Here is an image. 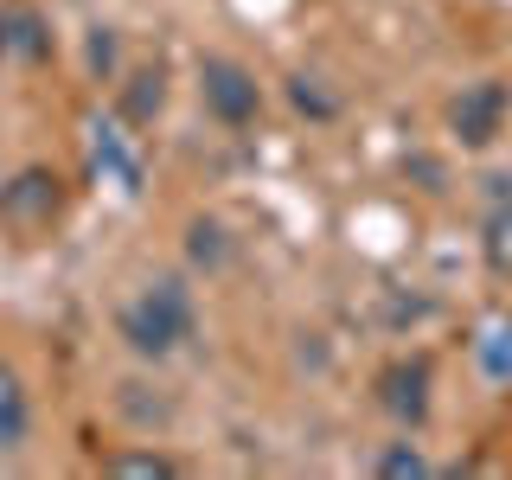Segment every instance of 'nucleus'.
<instances>
[{"label": "nucleus", "instance_id": "nucleus-1", "mask_svg": "<svg viewBox=\"0 0 512 480\" xmlns=\"http://www.w3.org/2000/svg\"><path fill=\"white\" fill-rule=\"evenodd\" d=\"M192 327H199V308H192V288L180 276L148 282L122 308V340H128V352H141V359H167V352H180L192 340Z\"/></svg>", "mask_w": 512, "mask_h": 480}, {"label": "nucleus", "instance_id": "nucleus-2", "mask_svg": "<svg viewBox=\"0 0 512 480\" xmlns=\"http://www.w3.org/2000/svg\"><path fill=\"white\" fill-rule=\"evenodd\" d=\"M64 224V180L52 167H20L0 186V237L13 250H39Z\"/></svg>", "mask_w": 512, "mask_h": 480}, {"label": "nucleus", "instance_id": "nucleus-3", "mask_svg": "<svg viewBox=\"0 0 512 480\" xmlns=\"http://www.w3.org/2000/svg\"><path fill=\"white\" fill-rule=\"evenodd\" d=\"M506 116H512V90L500 77H480V84H461V96L448 103V135H455L461 148H493Z\"/></svg>", "mask_w": 512, "mask_h": 480}, {"label": "nucleus", "instance_id": "nucleus-4", "mask_svg": "<svg viewBox=\"0 0 512 480\" xmlns=\"http://www.w3.org/2000/svg\"><path fill=\"white\" fill-rule=\"evenodd\" d=\"M199 96L224 128H244V122H256V109H263V84H256V71L237 64V58H205L199 64Z\"/></svg>", "mask_w": 512, "mask_h": 480}, {"label": "nucleus", "instance_id": "nucleus-5", "mask_svg": "<svg viewBox=\"0 0 512 480\" xmlns=\"http://www.w3.org/2000/svg\"><path fill=\"white\" fill-rule=\"evenodd\" d=\"M429 384H436L429 359H391V365L378 372V410L416 429V423L429 416Z\"/></svg>", "mask_w": 512, "mask_h": 480}, {"label": "nucleus", "instance_id": "nucleus-6", "mask_svg": "<svg viewBox=\"0 0 512 480\" xmlns=\"http://www.w3.org/2000/svg\"><path fill=\"white\" fill-rule=\"evenodd\" d=\"M0 58L13 64L52 58V20L39 13V0H0Z\"/></svg>", "mask_w": 512, "mask_h": 480}, {"label": "nucleus", "instance_id": "nucleus-7", "mask_svg": "<svg viewBox=\"0 0 512 480\" xmlns=\"http://www.w3.org/2000/svg\"><path fill=\"white\" fill-rule=\"evenodd\" d=\"M160 109H167V71H160V64L128 71V84H122V122L128 128H148Z\"/></svg>", "mask_w": 512, "mask_h": 480}, {"label": "nucleus", "instance_id": "nucleus-8", "mask_svg": "<svg viewBox=\"0 0 512 480\" xmlns=\"http://www.w3.org/2000/svg\"><path fill=\"white\" fill-rule=\"evenodd\" d=\"M26 436H32V404H26V391H20V372L0 365V455L26 448Z\"/></svg>", "mask_w": 512, "mask_h": 480}, {"label": "nucleus", "instance_id": "nucleus-9", "mask_svg": "<svg viewBox=\"0 0 512 480\" xmlns=\"http://www.w3.org/2000/svg\"><path fill=\"white\" fill-rule=\"evenodd\" d=\"M480 256H487V269L500 282H512V199L487 205V218H480Z\"/></svg>", "mask_w": 512, "mask_h": 480}, {"label": "nucleus", "instance_id": "nucleus-10", "mask_svg": "<svg viewBox=\"0 0 512 480\" xmlns=\"http://www.w3.org/2000/svg\"><path fill=\"white\" fill-rule=\"evenodd\" d=\"M474 359H480V372H487L493 384H512V314H500V320H487V327H480Z\"/></svg>", "mask_w": 512, "mask_h": 480}, {"label": "nucleus", "instance_id": "nucleus-11", "mask_svg": "<svg viewBox=\"0 0 512 480\" xmlns=\"http://www.w3.org/2000/svg\"><path fill=\"white\" fill-rule=\"evenodd\" d=\"M90 154H96V167L109 173L122 192H141V160L128 154V141L116 135V128H96V141H90Z\"/></svg>", "mask_w": 512, "mask_h": 480}, {"label": "nucleus", "instance_id": "nucleus-12", "mask_svg": "<svg viewBox=\"0 0 512 480\" xmlns=\"http://www.w3.org/2000/svg\"><path fill=\"white\" fill-rule=\"evenodd\" d=\"M103 474H122V480H173L180 461L160 455V448H122V455H103Z\"/></svg>", "mask_w": 512, "mask_h": 480}, {"label": "nucleus", "instance_id": "nucleus-13", "mask_svg": "<svg viewBox=\"0 0 512 480\" xmlns=\"http://www.w3.org/2000/svg\"><path fill=\"white\" fill-rule=\"evenodd\" d=\"M186 256L199 269H224V263H231V237H224V224L218 218H192L186 224Z\"/></svg>", "mask_w": 512, "mask_h": 480}, {"label": "nucleus", "instance_id": "nucleus-14", "mask_svg": "<svg viewBox=\"0 0 512 480\" xmlns=\"http://www.w3.org/2000/svg\"><path fill=\"white\" fill-rule=\"evenodd\" d=\"M372 468H378V480H423L429 461H423V448H416V442H391Z\"/></svg>", "mask_w": 512, "mask_h": 480}, {"label": "nucleus", "instance_id": "nucleus-15", "mask_svg": "<svg viewBox=\"0 0 512 480\" xmlns=\"http://www.w3.org/2000/svg\"><path fill=\"white\" fill-rule=\"evenodd\" d=\"M288 103H295L301 116H314V122L340 116V96H327V90H320V77H288Z\"/></svg>", "mask_w": 512, "mask_h": 480}, {"label": "nucleus", "instance_id": "nucleus-16", "mask_svg": "<svg viewBox=\"0 0 512 480\" xmlns=\"http://www.w3.org/2000/svg\"><path fill=\"white\" fill-rule=\"evenodd\" d=\"M90 64H96V71H109V64H116V39H109V26H96V39H90Z\"/></svg>", "mask_w": 512, "mask_h": 480}]
</instances>
